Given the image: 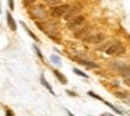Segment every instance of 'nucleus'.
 Here are the masks:
<instances>
[{
	"label": "nucleus",
	"instance_id": "f257e3e1",
	"mask_svg": "<svg viewBox=\"0 0 130 116\" xmlns=\"http://www.w3.org/2000/svg\"><path fill=\"white\" fill-rule=\"evenodd\" d=\"M106 55H123L124 53V46L120 42H113L106 48Z\"/></svg>",
	"mask_w": 130,
	"mask_h": 116
},
{
	"label": "nucleus",
	"instance_id": "f03ea898",
	"mask_svg": "<svg viewBox=\"0 0 130 116\" xmlns=\"http://www.w3.org/2000/svg\"><path fill=\"white\" fill-rule=\"evenodd\" d=\"M69 10H70V6H69V4H62V6L52 7L51 13L55 17H63V15H66L69 13Z\"/></svg>",
	"mask_w": 130,
	"mask_h": 116
},
{
	"label": "nucleus",
	"instance_id": "7ed1b4c3",
	"mask_svg": "<svg viewBox=\"0 0 130 116\" xmlns=\"http://www.w3.org/2000/svg\"><path fill=\"white\" fill-rule=\"evenodd\" d=\"M105 41V35L101 34V32H96V34H91L88 37L84 38V42L87 43H101Z\"/></svg>",
	"mask_w": 130,
	"mask_h": 116
},
{
	"label": "nucleus",
	"instance_id": "20e7f679",
	"mask_svg": "<svg viewBox=\"0 0 130 116\" xmlns=\"http://www.w3.org/2000/svg\"><path fill=\"white\" fill-rule=\"evenodd\" d=\"M31 14L35 20H45L46 18V11L43 10V7H41V6L34 7V9L31 10Z\"/></svg>",
	"mask_w": 130,
	"mask_h": 116
},
{
	"label": "nucleus",
	"instance_id": "39448f33",
	"mask_svg": "<svg viewBox=\"0 0 130 116\" xmlns=\"http://www.w3.org/2000/svg\"><path fill=\"white\" fill-rule=\"evenodd\" d=\"M118 71L122 74V76L127 77L130 76V64H124V63H119V66H116Z\"/></svg>",
	"mask_w": 130,
	"mask_h": 116
},
{
	"label": "nucleus",
	"instance_id": "423d86ee",
	"mask_svg": "<svg viewBox=\"0 0 130 116\" xmlns=\"http://www.w3.org/2000/svg\"><path fill=\"white\" fill-rule=\"evenodd\" d=\"M84 20H85V18L83 17V15H78V17H74V20H73V21H70V23L67 24V27H69L70 29H73V28H76V27L81 25V24L84 23Z\"/></svg>",
	"mask_w": 130,
	"mask_h": 116
},
{
	"label": "nucleus",
	"instance_id": "0eeeda50",
	"mask_svg": "<svg viewBox=\"0 0 130 116\" xmlns=\"http://www.w3.org/2000/svg\"><path fill=\"white\" fill-rule=\"evenodd\" d=\"M80 10H81V4H80V3L74 4L73 9H70V10H69V13L66 14V18H67V20H71V18H73L74 15H76V13H78Z\"/></svg>",
	"mask_w": 130,
	"mask_h": 116
},
{
	"label": "nucleus",
	"instance_id": "6e6552de",
	"mask_svg": "<svg viewBox=\"0 0 130 116\" xmlns=\"http://www.w3.org/2000/svg\"><path fill=\"white\" fill-rule=\"evenodd\" d=\"M6 18H7V24H9L10 29H11V31H15V29H17V25H15V21H14V18L11 17L10 11L6 13Z\"/></svg>",
	"mask_w": 130,
	"mask_h": 116
},
{
	"label": "nucleus",
	"instance_id": "1a4fd4ad",
	"mask_svg": "<svg viewBox=\"0 0 130 116\" xmlns=\"http://www.w3.org/2000/svg\"><path fill=\"white\" fill-rule=\"evenodd\" d=\"M77 62L80 63V64L85 66V67H90V69H96L98 67V64L94 62H88V60H84V59H77Z\"/></svg>",
	"mask_w": 130,
	"mask_h": 116
},
{
	"label": "nucleus",
	"instance_id": "9d476101",
	"mask_svg": "<svg viewBox=\"0 0 130 116\" xmlns=\"http://www.w3.org/2000/svg\"><path fill=\"white\" fill-rule=\"evenodd\" d=\"M41 82H42V84L45 85V87H46V90H48L49 92H52V95H55V91L52 90L51 84H49V82L46 81V78H45V76H43V74H41Z\"/></svg>",
	"mask_w": 130,
	"mask_h": 116
},
{
	"label": "nucleus",
	"instance_id": "9b49d317",
	"mask_svg": "<svg viewBox=\"0 0 130 116\" xmlns=\"http://www.w3.org/2000/svg\"><path fill=\"white\" fill-rule=\"evenodd\" d=\"M53 74L57 77V80H59L60 82H63V84H66V82H67V80H66V77L63 76V74L60 73V71H57V70H53Z\"/></svg>",
	"mask_w": 130,
	"mask_h": 116
},
{
	"label": "nucleus",
	"instance_id": "f8f14e48",
	"mask_svg": "<svg viewBox=\"0 0 130 116\" xmlns=\"http://www.w3.org/2000/svg\"><path fill=\"white\" fill-rule=\"evenodd\" d=\"M23 27H24V28H25V31H27V34H28V35H29V37H31V38H32V39H34V41H38V37H37V35H35V34H34V32H32V31H31V29H29V28H28V27H27V25H25V24H23Z\"/></svg>",
	"mask_w": 130,
	"mask_h": 116
},
{
	"label": "nucleus",
	"instance_id": "ddd939ff",
	"mask_svg": "<svg viewBox=\"0 0 130 116\" xmlns=\"http://www.w3.org/2000/svg\"><path fill=\"white\" fill-rule=\"evenodd\" d=\"M73 71H74V73H76V74H78L80 77H85V78H87V77H88V76H85V74L83 73L81 70H78V69H73Z\"/></svg>",
	"mask_w": 130,
	"mask_h": 116
},
{
	"label": "nucleus",
	"instance_id": "4468645a",
	"mask_svg": "<svg viewBox=\"0 0 130 116\" xmlns=\"http://www.w3.org/2000/svg\"><path fill=\"white\" fill-rule=\"evenodd\" d=\"M51 59H52V62H55L56 64H60V59H59L57 56H55V55H52V56H51Z\"/></svg>",
	"mask_w": 130,
	"mask_h": 116
},
{
	"label": "nucleus",
	"instance_id": "2eb2a0df",
	"mask_svg": "<svg viewBox=\"0 0 130 116\" xmlns=\"http://www.w3.org/2000/svg\"><path fill=\"white\" fill-rule=\"evenodd\" d=\"M34 51L37 52V55H38V56L41 57V59H43V55L41 53V51H39V49H38V46H34Z\"/></svg>",
	"mask_w": 130,
	"mask_h": 116
},
{
	"label": "nucleus",
	"instance_id": "dca6fc26",
	"mask_svg": "<svg viewBox=\"0 0 130 116\" xmlns=\"http://www.w3.org/2000/svg\"><path fill=\"white\" fill-rule=\"evenodd\" d=\"M6 116H13V112H11V109H9V108H6Z\"/></svg>",
	"mask_w": 130,
	"mask_h": 116
},
{
	"label": "nucleus",
	"instance_id": "f3484780",
	"mask_svg": "<svg viewBox=\"0 0 130 116\" xmlns=\"http://www.w3.org/2000/svg\"><path fill=\"white\" fill-rule=\"evenodd\" d=\"M46 2H48L49 4H56V3H59L60 0H46Z\"/></svg>",
	"mask_w": 130,
	"mask_h": 116
},
{
	"label": "nucleus",
	"instance_id": "a211bd4d",
	"mask_svg": "<svg viewBox=\"0 0 130 116\" xmlns=\"http://www.w3.org/2000/svg\"><path fill=\"white\" fill-rule=\"evenodd\" d=\"M9 6H10V9H14V2L13 0H9Z\"/></svg>",
	"mask_w": 130,
	"mask_h": 116
},
{
	"label": "nucleus",
	"instance_id": "6ab92c4d",
	"mask_svg": "<svg viewBox=\"0 0 130 116\" xmlns=\"http://www.w3.org/2000/svg\"><path fill=\"white\" fill-rule=\"evenodd\" d=\"M25 2H27V3H34L35 0H25Z\"/></svg>",
	"mask_w": 130,
	"mask_h": 116
},
{
	"label": "nucleus",
	"instance_id": "aec40b11",
	"mask_svg": "<svg viewBox=\"0 0 130 116\" xmlns=\"http://www.w3.org/2000/svg\"><path fill=\"white\" fill-rule=\"evenodd\" d=\"M102 116H109V115H102Z\"/></svg>",
	"mask_w": 130,
	"mask_h": 116
},
{
	"label": "nucleus",
	"instance_id": "412c9836",
	"mask_svg": "<svg viewBox=\"0 0 130 116\" xmlns=\"http://www.w3.org/2000/svg\"><path fill=\"white\" fill-rule=\"evenodd\" d=\"M129 104H130V99H129Z\"/></svg>",
	"mask_w": 130,
	"mask_h": 116
}]
</instances>
